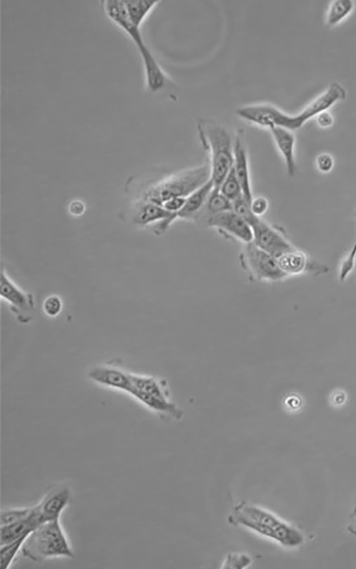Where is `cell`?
<instances>
[{
	"mask_svg": "<svg viewBox=\"0 0 356 569\" xmlns=\"http://www.w3.org/2000/svg\"><path fill=\"white\" fill-rule=\"evenodd\" d=\"M355 3L351 0H336L328 7L325 23L328 26H334L344 20L354 9Z\"/></svg>",
	"mask_w": 356,
	"mask_h": 569,
	"instance_id": "20",
	"label": "cell"
},
{
	"mask_svg": "<svg viewBox=\"0 0 356 569\" xmlns=\"http://www.w3.org/2000/svg\"><path fill=\"white\" fill-rule=\"evenodd\" d=\"M239 259L241 267L253 280L273 282L288 277L280 268L276 257L253 242L244 244Z\"/></svg>",
	"mask_w": 356,
	"mask_h": 569,
	"instance_id": "8",
	"label": "cell"
},
{
	"mask_svg": "<svg viewBox=\"0 0 356 569\" xmlns=\"http://www.w3.org/2000/svg\"><path fill=\"white\" fill-rule=\"evenodd\" d=\"M315 118L318 125L321 128H328L331 127L334 122L333 117L328 110L320 112Z\"/></svg>",
	"mask_w": 356,
	"mask_h": 569,
	"instance_id": "31",
	"label": "cell"
},
{
	"mask_svg": "<svg viewBox=\"0 0 356 569\" xmlns=\"http://www.w3.org/2000/svg\"><path fill=\"white\" fill-rule=\"evenodd\" d=\"M76 206H77L76 201L72 203V204L70 205L71 213L75 215L81 214L83 211V208H84L83 204L79 202L78 207Z\"/></svg>",
	"mask_w": 356,
	"mask_h": 569,
	"instance_id": "35",
	"label": "cell"
},
{
	"mask_svg": "<svg viewBox=\"0 0 356 569\" xmlns=\"http://www.w3.org/2000/svg\"><path fill=\"white\" fill-rule=\"evenodd\" d=\"M232 210L245 220L251 226L259 218L252 212L250 202L243 196L232 201Z\"/></svg>",
	"mask_w": 356,
	"mask_h": 569,
	"instance_id": "25",
	"label": "cell"
},
{
	"mask_svg": "<svg viewBox=\"0 0 356 569\" xmlns=\"http://www.w3.org/2000/svg\"><path fill=\"white\" fill-rule=\"evenodd\" d=\"M27 536L20 538L17 540H15L14 541L1 546L0 548L1 568L6 569L11 565L18 553L20 551H21L23 543Z\"/></svg>",
	"mask_w": 356,
	"mask_h": 569,
	"instance_id": "23",
	"label": "cell"
},
{
	"mask_svg": "<svg viewBox=\"0 0 356 569\" xmlns=\"http://www.w3.org/2000/svg\"><path fill=\"white\" fill-rule=\"evenodd\" d=\"M33 506L4 509L1 511L0 523L4 526L21 521L28 517L33 511Z\"/></svg>",
	"mask_w": 356,
	"mask_h": 569,
	"instance_id": "24",
	"label": "cell"
},
{
	"mask_svg": "<svg viewBox=\"0 0 356 569\" xmlns=\"http://www.w3.org/2000/svg\"><path fill=\"white\" fill-rule=\"evenodd\" d=\"M31 515L21 521L1 526L0 544L4 545L20 538L27 536L41 523L34 506Z\"/></svg>",
	"mask_w": 356,
	"mask_h": 569,
	"instance_id": "18",
	"label": "cell"
},
{
	"mask_svg": "<svg viewBox=\"0 0 356 569\" xmlns=\"http://www.w3.org/2000/svg\"><path fill=\"white\" fill-rule=\"evenodd\" d=\"M270 131L276 147L281 155L287 174L290 176L296 171L295 136L293 132L281 127H273Z\"/></svg>",
	"mask_w": 356,
	"mask_h": 569,
	"instance_id": "15",
	"label": "cell"
},
{
	"mask_svg": "<svg viewBox=\"0 0 356 569\" xmlns=\"http://www.w3.org/2000/svg\"><path fill=\"white\" fill-rule=\"evenodd\" d=\"M88 376L93 381L128 393L132 387L130 373L110 366H99L92 368Z\"/></svg>",
	"mask_w": 356,
	"mask_h": 569,
	"instance_id": "16",
	"label": "cell"
},
{
	"mask_svg": "<svg viewBox=\"0 0 356 569\" xmlns=\"http://www.w3.org/2000/svg\"><path fill=\"white\" fill-rule=\"evenodd\" d=\"M21 551L24 557L36 563L75 556L59 519L46 521L36 527L25 539Z\"/></svg>",
	"mask_w": 356,
	"mask_h": 569,
	"instance_id": "5",
	"label": "cell"
},
{
	"mask_svg": "<svg viewBox=\"0 0 356 569\" xmlns=\"http://www.w3.org/2000/svg\"><path fill=\"white\" fill-rule=\"evenodd\" d=\"M315 166L320 172L329 173L333 168L334 159L330 154L322 153L316 157Z\"/></svg>",
	"mask_w": 356,
	"mask_h": 569,
	"instance_id": "29",
	"label": "cell"
},
{
	"mask_svg": "<svg viewBox=\"0 0 356 569\" xmlns=\"http://www.w3.org/2000/svg\"><path fill=\"white\" fill-rule=\"evenodd\" d=\"M268 200L263 196L253 197L250 202V207L253 213L258 218L263 216L268 209Z\"/></svg>",
	"mask_w": 356,
	"mask_h": 569,
	"instance_id": "28",
	"label": "cell"
},
{
	"mask_svg": "<svg viewBox=\"0 0 356 569\" xmlns=\"http://www.w3.org/2000/svg\"><path fill=\"white\" fill-rule=\"evenodd\" d=\"M132 387L128 393L150 410L180 420L182 410L169 398L165 381L152 376L130 373Z\"/></svg>",
	"mask_w": 356,
	"mask_h": 569,
	"instance_id": "7",
	"label": "cell"
},
{
	"mask_svg": "<svg viewBox=\"0 0 356 569\" xmlns=\"http://www.w3.org/2000/svg\"><path fill=\"white\" fill-rule=\"evenodd\" d=\"M332 398H333V402L334 403L340 405L344 402L345 399V395L342 391H337L333 395Z\"/></svg>",
	"mask_w": 356,
	"mask_h": 569,
	"instance_id": "34",
	"label": "cell"
},
{
	"mask_svg": "<svg viewBox=\"0 0 356 569\" xmlns=\"http://www.w3.org/2000/svg\"><path fill=\"white\" fill-rule=\"evenodd\" d=\"M170 218L177 220L175 213L168 212L161 205L143 200L137 207L134 222L140 226H146Z\"/></svg>",
	"mask_w": 356,
	"mask_h": 569,
	"instance_id": "19",
	"label": "cell"
},
{
	"mask_svg": "<svg viewBox=\"0 0 356 569\" xmlns=\"http://www.w3.org/2000/svg\"><path fill=\"white\" fill-rule=\"evenodd\" d=\"M62 302L61 299L56 295L48 297L43 303V309L46 315L55 317L61 312Z\"/></svg>",
	"mask_w": 356,
	"mask_h": 569,
	"instance_id": "27",
	"label": "cell"
},
{
	"mask_svg": "<svg viewBox=\"0 0 356 569\" xmlns=\"http://www.w3.org/2000/svg\"><path fill=\"white\" fill-rule=\"evenodd\" d=\"M286 402L288 406L291 408H298L300 404V398L293 395L287 398Z\"/></svg>",
	"mask_w": 356,
	"mask_h": 569,
	"instance_id": "33",
	"label": "cell"
},
{
	"mask_svg": "<svg viewBox=\"0 0 356 569\" xmlns=\"http://www.w3.org/2000/svg\"><path fill=\"white\" fill-rule=\"evenodd\" d=\"M0 296L6 300L10 309L20 323H28L33 317L35 304L33 296L18 287L4 270L0 275Z\"/></svg>",
	"mask_w": 356,
	"mask_h": 569,
	"instance_id": "9",
	"label": "cell"
},
{
	"mask_svg": "<svg viewBox=\"0 0 356 569\" xmlns=\"http://www.w3.org/2000/svg\"><path fill=\"white\" fill-rule=\"evenodd\" d=\"M217 188L231 202L243 196L241 186L233 169L225 176Z\"/></svg>",
	"mask_w": 356,
	"mask_h": 569,
	"instance_id": "22",
	"label": "cell"
},
{
	"mask_svg": "<svg viewBox=\"0 0 356 569\" xmlns=\"http://www.w3.org/2000/svg\"><path fill=\"white\" fill-rule=\"evenodd\" d=\"M187 197L177 196L172 197L163 202L161 206L172 213H178L184 205Z\"/></svg>",
	"mask_w": 356,
	"mask_h": 569,
	"instance_id": "30",
	"label": "cell"
},
{
	"mask_svg": "<svg viewBox=\"0 0 356 569\" xmlns=\"http://www.w3.org/2000/svg\"><path fill=\"white\" fill-rule=\"evenodd\" d=\"M230 524L243 526L287 548H295L305 541L303 533L273 513L246 501L237 504L228 516Z\"/></svg>",
	"mask_w": 356,
	"mask_h": 569,
	"instance_id": "2",
	"label": "cell"
},
{
	"mask_svg": "<svg viewBox=\"0 0 356 569\" xmlns=\"http://www.w3.org/2000/svg\"><path fill=\"white\" fill-rule=\"evenodd\" d=\"M100 4L106 16L121 28L135 43L142 58L147 88L151 92H157L163 89L169 79L146 45L142 35V24L129 18L123 0H104L100 1Z\"/></svg>",
	"mask_w": 356,
	"mask_h": 569,
	"instance_id": "3",
	"label": "cell"
},
{
	"mask_svg": "<svg viewBox=\"0 0 356 569\" xmlns=\"http://www.w3.org/2000/svg\"><path fill=\"white\" fill-rule=\"evenodd\" d=\"M210 180L209 165L204 164L174 173L152 186L144 200L161 205L172 197H187Z\"/></svg>",
	"mask_w": 356,
	"mask_h": 569,
	"instance_id": "6",
	"label": "cell"
},
{
	"mask_svg": "<svg viewBox=\"0 0 356 569\" xmlns=\"http://www.w3.org/2000/svg\"><path fill=\"white\" fill-rule=\"evenodd\" d=\"M251 227L253 232L252 242L275 257L295 247L280 229L261 218Z\"/></svg>",
	"mask_w": 356,
	"mask_h": 569,
	"instance_id": "11",
	"label": "cell"
},
{
	"mask_svg": "<svg viewBox=\"0 0 356 569\" xmlns=\"http://www.w3.org/2000/svg\"><path fill=\"white\" fill-rule=\"evenodd\" d=\"M206 225L224 237L236 240L244 244L249 243L253 240L251 225L233 210L208 217Z\"/></svg>",
	"mask_w": 356,
	"mask_h": 569,
	"instance_id": "10",
	"label": "cell"
},
{
	"mask_svg": "<svg viewBox=\"0 0 356 569\" xmlns=\"http://www.w3.org/2000/svg\"><path fill=\"white\" fill-rule=\"evenodd\" d=\"M197 129L208 155L210 179L214 188H219L233 167L234 137L224 125L208 118L199 119Z\"/></svg>",
	"mask_w": 356,
	"mask_h": 569,
	"instance_id": "4",
	"label": "cell"
},
{
	"mask_svg": "<svg viewBox=\"0 0 356 569\" xmlns=\"http://www.w3.org/2000/svg\"><path fill=\"white\" fill-rule=\"evenodd\" d=\"M347 529L351 534L356 536V511L351 515Z\"/></svg>",
	"mask_w": 356,
	"mask_h": 569,
	"instance_id": "32",
	"label": "cell"
},
{
	"mask_svg": "<svg viewBox=\"0 0 356 569\" xmlns=\"http://www.w3.org/2000/svg\"><path fill=\"white\" fill-rule=\"evenodd\" d=\"M355 216L356 217V210H355Z\"/></svg>",
	"mask_w": 356,
	"mask_h": 569,
	"instance_id": "36",
	"label": "cell"
},
{
	"mask_svg": "<svg viewBox=\"0 0 356 569\" xmlns=\"http://www.w3.org/2000/svg\"><path fill=\"white\" fill-rule=\"evenodd\" d=\"M214 187L213 182L210 179L189 195L182 209L176 213L177 220H197L200 216L206 199Z\"/></svg>",
	"mask_w": 356,
	"mask_h": 569,
	"instance_id": "17",
	"label": "cell"
},
{
	"mask_svg": "<svg viewBox=\"0 0 356 569\" xmlns=\"http://www.w3.org/2000/svg\"><path fill=\"white\" fill-rule=\"evenodd\" d=\"M204 210L206 212L208 218L216 213L232 210V202L223 195L219 188L214 187L206 199L202 211Z\"/></svg>",
	"mask_w": 356,
	"mask_h": 569,
	"instance_id": "21",
	"label": "cell"
},
{
	"mask_svg": "<svg viewBox=\"0 0 356 569\" xmlns=\"http://www.w3.org/2000/svg\"><path fill=\"white\" fill-rule=\"evenodd\" d=\"M232 169L241 186L244 197L251 202L253 196L245 133L242 129H238L234 135V164Z\"/></svg>",
	"mask_w": 356,
	"mask_h": 569,
	"instance_id": "14",
	"label": "cell"
},
{
	"mask_svg": "<svg viewBox=\"0 0 356 569\" xmlns=\"http://www.w3.org/2000/svg\"><path fill=\"white\" fill-rule=\"evenodd\" d=\"M251 563V557L246 553H229L223 561V568H244Z\"/></svg>",
	"mask_w": 356,
	"mask_h": 569,
	"instance_id": "26",
	"label": "cell"
},
{
	"mask_svg": "<svg viewBox=\"0 0 356 569\" xmlns=\"http://www.w3.org/2000/svg\"><path fill=\"white\" fill-rule=\"evenodd\" d=\"M276 259L280 268L288 277L306 272L321 274L328 271V267L311 260L305 252L296 247L282 253Z\"/></svg>",
	"mask_w": 356,
	"mask_h": 569,
	"instance_id": "13",
	"label": "cell"
},
{
	"mask_svg": "<svg viewBox=\"0 0 356 569\" xmlns=\"http://www.w3.org/2000/svg\"><path fill=\"white\" fill-rule=\"evenodd\" d=\"M347 92L340 83L332 82L328 87L300 111L288 114L268 102H255L239 107L236 115L242 120L269 130L281 127L292 132L300 129L308 120L345 100Z\"/></svg>",
	"mask_w": 356,
	"mask_h": 569,
	"instance_id": "1",
	"label": "cell"
},
{
	"mask_svg": "<svg viewBox=\"0 0 356 569\" xmlns=\"http://www.w3.org/2000/svg\"><path fill=\"white\" fill-rule=\"evenodd\" d=\"M70 499L71 491L68 485L56 484L50 486L41 500L34 505L41 523L58 519Z\"/></svg>",
	"mask_w": 356,
	"mask_h": 569,
	"instance_id": "12",
	"label": "cell"
}]
</instances>
